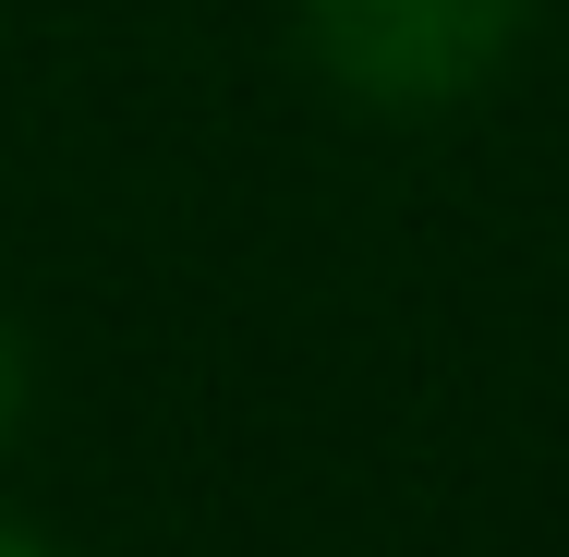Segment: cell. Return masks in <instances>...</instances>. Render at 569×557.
Returning <instances> with one entry per match:
<instances>
[{"label": "cell", "mask_w": 569, "mask_h": 557, "mask_svg": "<svg viewBox=\"0 0 569 557\" xmlns=\"http://www.w3.org/2000/svg\"><path fill=\"white\" fill-rule=\"evenodd\" d=\"M533 0H303L316 61L376 110H437L460 86H485L509 61Z\"/></svg>", "instance_id": "1"}, {"label": "cell", "mask_w": 569, "mask_h": 557, "mask_svg": "<svg viewBox=\"0 0 569 557\" xmlns=\"http://www.w3.org/2000/svg\"><path fill=\"white\" fill-rule=\"evenodd\" d=\"M12 412H24V351H12V328H0V437H12Z\"/></svg>", "instance_id": "2"}, {"label": "cell", "mask_w": 569, "mask_h": 557, "mask_svg": "<svg viewBox=\"0 0 569 557\" xmlns=\"http://www.w3.org/2000/svg\"><path fill=\"white\" fill-rule=\"evenodd\" d=\"M0 557H49V546H37V534H12V521H0Z\"/></svg>", "instance_id": "3"}]
</instances>
